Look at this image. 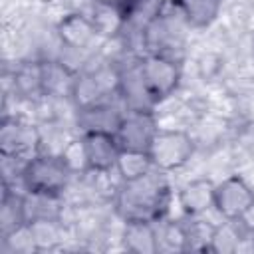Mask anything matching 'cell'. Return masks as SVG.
<instances>
[{
	"mask_svg": "<svg viewBox=\"0 0 254 254\" xmlns=\"http://www.w3.org/2000/svg\"><path fill=\"white\" fill-rule=\"evenodd\" d=\"M171 185L163 171L151 169L149 173L119 181L113 196L115 212L127 220H149V222H161L171 206Z\"/></svg>",
	"mask_w": 254,
	"mask_h": 254,
	"instance_id": "obj_1",
	"label": "cell"
},
{
	"mask_svg": "<svg viewBox=\"0 0 254 254\" xmlns=\"http://www.w3.org/2000/svg\"><path fill=\"white\" fill-rule=\"evenodd\" d=\"M236 222H238V226L242 228V232L246 234V238L254 240V204H252Z\"/></svg>",
	"mask_w": 254,
	"mask_h": 254,
	"instance_id": "obj_22",
	"label": "cell"
},
{
	"mask_svg": "<svg viewBox=\"0 0 254 254\" xmlns=\"http://www.w3.org/2000/svg\"><path fill=\"white\" fill-rule=\"evenodd\" d=\"M254 204V189L240 175H230L214 185V210L224 218L236 222Z\"/></svg>",
	"mask_w": 254,
	"mask_h": 254,
	"instance_id": "obj_5",
	"label": "cell"
},
{
	"mask_svg": "<svg viewBox=\"0 0 254 254\" xmlns=\"http://www.w3.org/2000/svg\"><path fill=\"white\" fill-rule=\"evenodd\" d=\"M246 240V234L238 226V222L226 220L222 224L214 226L212 238H210V252H236L240 248V242Z\"/></svg>",
	"mask_w": 254,
	"mask_h": 254,
	"instance_id": "obj_18",
	"label": "cell"
},
{
	"mask_svg": "<svg viewBox=\"0 0 254 254\" xmlns=\"http://www.w3.org/2000/svg\"><path fill=\"white\" fill-rule=\"evenodd\" d=\"M14 91L22 99L46 95V62H24L14 71Z\"/></svg>",
	"mask_w": 254,
	"mask_h": 254,
	"instance_id": "obj_12",
	"label": "cell"
},
{
	"mask_svg": "<svg viewBox=\"0 0 254 254\" xmlns=\"http://www.w3.org/2000/svg\"><path fill=\"white\" fill-rule=\"evenodd\" d=\"M79 139H81L83 153H85L87 173L105 175V173L115 171L121 147H119L113 131L89 129V131H83V135Z\"/></svg>",
	"mask_w": 254,
	"mask_h": 254,
	"instance_id": "obj_6",
	"label": "cell"
},
{
	"mask_svg": "<svg viewBox=\"0 0 254 254\" xmlns=\"http://www.w3.org/2000/svg\"><path fill=\"white\" fill-rule=\"evenodd\" d=\"M153 167L151 157L147 151H129V149H121L115 171L119 173L121 181H129V179H137L145 173H149Z\"/></svg>",
	"mask_w": 254,
	"mask_h": 254,
	"instance_id": "obj_17",
	"label": "cell"
},
{
	"mask_svg": "<svg viewBox=\"0 0 254 254\" xmlns=\"http://www.w3.org/2000/svg\"><path fill=\"white\" fill-rule=\"evenodd\" d=\"M123 246L135 254H155L159 252L157 222L149 220H127L121 234Z\"/></svg>",
	"mask_w": 254,
	"mask_h": 254,
	"instance_id": "obj_13",
	"label": "cell"
},
{
	"mask_svg": "<svg viewBox=\"0 0 254 254\" xmlns=\"http://www.w3.org/2000/svg\"><path fill=\"white\" fill-rule=\"evenodd\" d=\"M38 147V133L36 129L18 119L6 115L0 125V153L8 161H18L22 159L24 163L34 157V149Z\"/></svg>",
	"mask_w": 254,
	"mask_h": 254,
	"instance_id": "obj_8",
	"label": "cell"
},
{
	"mask_svg": "<svg viewBox=\"0 0 254 254\" xmlns=\"http://www.w3.org/2000/svg\"><path fill=\"white\" fill-rule=\"evenodd\" d=\"M79 123L83 125V131L89 129H107V131H115L119 119L123 117V113L111 109L105 103H97L91 107H83L79 109Z\"/></svg>",
	"mask_w": 254,
	"mask_h": 254,
	"instance_id": "obj_16",
	"label": "cell"
},
{
	"mask_svg": "<svg viewBox=\"0 0 254 254\" xmlns=\"http://www.w3.org/2000/svg\"><path fill=\"white\" fill-rule=\"evenodd\" d=\"M117 87H119V73H111L107 69H97V71L77 75L73 79L69 95L75 101L77 109H83V107L103 103V99L111 91H117Z\"/></svg>",
	"mask_w": 254,
	"mask_h": 254,
	"instance_id": "obj_9",
	"label": "cell"
},
{
	"mask_svg": "<svg viewBox=\"0 0 254 254\" xmlns=\"http://www.w3.org/2000/svg\"><path fill=\"white\" fill-rule=\"evenodd\" d=\"M155 169L173 173L183 169L194 155V141L183 129H157L147 149Z\"/></svg>",
	"mask_w": 254,
	"mask_h": 254,
	"instance_id": "obj_4",
	"label": "cell"
},
{
	"mask_svg": "<svg viewBox=\"0 0 254 254\" xmlns=\"http://www.w3.org/2000/svg\"><path fill=\"white\" fill-rule=\"evenodd\" d=\"M71 175L73 171L62 157V153H36L22 165L20 181L28 192L62 196V192L69 185Z\"/></svg>",
	"mask_w": 254,
	"mask_h": 254,
	"instance_id": "obj_2",
	"label": "cell"
},
{
	"mask_svg": "<svg viewBox=\"0 0 254 254\" xmlns=\"http://www.w3.org/2000/svg\"><path fill=\"white\" fill-rule=\"evenodd\" d=\"M183 228L187 238V250L210 252V238L214 232V224H208L198 216H189V220L183 222Z\"/></svg>",
	"mask_w": 254,
	"mask_h": 254,
	"instance_id": "obj_19",
	"label": "cell"
},
{
	"mask_svg": "<svg viewBox=\"0 0 254 254\" xmlns=\"http://www.w3.org/2000/svg\"><path fill=\"white\" fill-rule=\"evenodd\" d=\"M157 129L159 127L151 109H127L113 133L121 149L147 151Z\"/></svg>",
	"mask_w": 254,
	"mask_h": 254,
	"instance_id": "obj_7",
	"label": "cell"
},
{
	"mask_svg": "<svg viewBox=\"0 0 254 254\" xmlns=\"http://www.w3.org/2000/svg\"><path fill=\"white\" fill-rule=\"evenodd\" d=\"M137 69L151 105L169 99L181 83V65L169 54H145L137 62Z\"/></svg>",
	"mask_w": 254,
	"mask_h": 254,
	"instance_id": "obj_3",
	"label": "cell"
},
{
	"mask_svg": "<svg viewBox=\"0 0 254 254\" xmlns=\"http://www.w3.org/2000/svg\"><path fill=\"white\" fill-rule=\"evenodd\" d=\"M181 20L194 30L208 28L222 10V0H173Z\"/></svg>",
	"mask_w": 254,
	"mask_h": 254,
	"instance_id": "obj_14",
	"label": "cell"
},
{
	"mask_svg": "<svg viewBox=\"0 0 254 254\" xmlns=\"http://www.w3.org/2000/svg\"><path fill=\"white\" fill-rule=\"evenodd\" d=\"M58 38L67 50H85L95 38H97V26L93 18L81 14V12H69L58 22Z\"/></svg>",
	"mask_w": 254,
	"mask_h": 254,
	"instance_id": "obj_10",
	"label": "cell"
},
{
	"mask_svg": "<svg viewBox=\"0 0 254 254\" xmlns=\"http://www.w3.org/2000/svg\"><path fill=\"white\" fill-rule=\"evenodd\" d=\"M62 157L65 159V163L69 165V169H71L73 173H75V171H87V163H85V153H83L81 139L71 141V143L62 151Z\"/></svg>",
	"mask_w": 254,
	"mask_h": 254,
	"instance_id": "obj_21",
	"label": "cell"
},
{
	"mask_svg": "<svg viewBox=\"0 0 254 254\" xmlns=\"http://www.w3.org/2000/svg\"><path fill=\"white\" fill-rule=\"evenodd\" d=\"M157 238H159V250H187V238L183 222H157Z\"/></svg>",
	"mask_w": 254,
	"mask_h": 254,
	"instance_id": "obj_20",
	"label": "cell"
},
{
	"mask_svg": "<svg viewBox=\"0 0 254 254\" xmlns=\"http://www.w3.org/2000/svg\"><path fill=\"white\" fill-rule=\"evenodd\" d=\"M179 204L187 218L202 216L206 210L214 208V183L204 177L189 181L179 190Z\"/></svg>",
	"mask_w": 254,
	"mask_h": 254,
	"instance_id": "obj_11",
	"label": "cell"
},
{
	"mask_svg": "<svg viewBox=\"0 0 254 254\" xmlns=\"http://www.w3.org/2000/svg\"><path fill=\"white\" fill-rule=\"evenodd\" d=\"M26 226V214H24V194L12 190L8 185H4V196H2V212H0V228L2 236L10 234L12 230H18Z\"/></svg>",
	"mask_w": 254,
	"mask_h": 254,
	"instance_id": "obj_15",
	"label": "cell"
}]
</instances>
